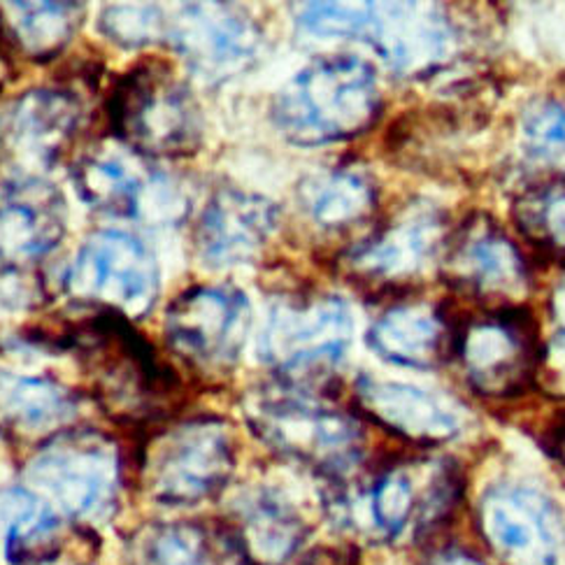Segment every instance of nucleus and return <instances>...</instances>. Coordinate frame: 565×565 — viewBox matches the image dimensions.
<instances>
[{"label": "nucleus", "instance_id": "17", "mask_svg": "<svg viewBox=\"0 0 565 565\" xmlns=\"http://www.w3.org/2000/svg\"><path fill=\"white\" fill-rule=\"evenodd\" d=\"M84 105L71 89L42 86L21 94L0 121V151L21 170V180H40L35 172L52 168L82 126Z\"/></svg>", "mask_w": 565, "mask_h": 565}, {"label": "nucleus", "instance_id": "22", "mask_svg": "<svg viewBox=\"0 0 565 565\" xmlns=\"http://www.w3.org/2000/svg\"><path fill=\"white\" fill-rule=\"evenodd\" d=\"M456 329L433 302H398L380 315L367 331L371 350L394 365L433 371L454 356Z\"/></svg>", "mask_w": 565, "mask_h": 565}, {"label": "nucleus", "instance_id": "15", "mask_svg": "<svg viewBox=\"0 0 565 565\" xmlns=\"http://www.w3.org/2000/svg\"><path fill=\"white\" fill-rule=\"evenodd\" d=\"M166 42L182 54L195 75L207 82H222L247 68L256 58L264 35L243 8L186 3L168 14Z\"/></svg>", "mask_w": 565, "mask_h": 565}, {"label": "nucleus", "instance_id": "29", "mask_svg": "<svg viewBox=\"0 0 565 565\" xmlns=\"http://www.w3.org/2000/svg\"><path fill=\"white\" fill-rule=\"evenodd\" d=\"M512 216L531 247L565 260V178L535 184L521 193Z\"/></svg>", "mask_w": 565, "mask_h": 565}, {"label": "nucleus", "instance_id": "38", "mask_svg": "<svg viewBox=\"0 0 565 565\" xmlns=\"http://www.w3.org/2000/svg\"><path fill=\"white\" fill-rule=\"evenodd\" d=\"M556 312L563 317L565 321V287L558 291V298H556Z\"/></svg>", "mask_w": 565, "mask_h": 565}, {"label": "nucleus", "instance_id": "19", "mask_svg": "<svg viewBox=\"0 0 565 565\" xmlns=\"http://www.w3.org/2000/svg\"><path fill=\"white\" fill-rule=\"evenodd\" d=\"M279 222L273 201L241 189L216 191L193 228V247L210 268L249 264L266 249Z\"/></svg>", "mask_w": 565, "mask_h": 565}, {"label": "nucleus", "instance_id": "35", "mask_svg": "<svg viewBox=\"0 0 565 565\" xmlns=\"http://www.w3.org/2000/svg\"><path fill=\"white\" fill-rule=\"evenodd\" d=\"M422 565H487V563L463 550L449 547V550H440L436 554H430Z\"/></svg>", "mask_w": 565, "mask_h": 565}, {"label": "nucleus", "instance_id": "21", "mask_svg": "<svg viewBox=\"0 0 565 565\" xmlns=\"http://www.w3.org/2000/svg\"><path fill=\"white\" fill-rule=\"evenodd\" d=\"M354 394L365 419L415 445H443L461 430L459 412L430 391L363 375Z\"/></svg>", "mask_w": 565, "mask_h": 565}, {"label": "nucleus", "instance_id": "34", "mask_svg": "<svg viewBox=\"0 0 565 565\" xmlns=\"http://www.w3.org/2000/svg\"><path fill=\"white\" fill-rule=\"evenodd\" d=\"M296 565H356L354 554L344 552V550H333V547H319L306 554V558L298 561Z\"/></svg>", "mask_w": 565, "mask_h": 565}, {"label": "nucleus", "instance_id": "12", "mask_svg": "<svg viewBox=\"0 0 565 565\" xmlns=\"http://www.w3.org/2000/svg\"><path fill=\"white\" fill-rule=\"evenodd\" d=\"M252 310L235 287H191L170 302L163 319L168 350L195 373L233 371L249 335Z\"/></svg>", "mask_w": 565, "mask_h": 565}, {"label": "nucleus", "instance_id": "5", "mask_svg": "<svg viewBox=\"0 0 565 565\" xmlns=\"http://www.w3.org/2000/svg\"><path fill=\"white\" fill-rule=\"evenodd\" d=\"M29 493L79 526H103L119 505L124 468L117 443L98 430H63L24 470ZM56 512V510H54Z\"/></svg>", "mask_w": 565, "mask_h": 565}, {"label": "nucleus", "instance_id": "20", "mask_svg": "<svg viewBox=\"0 0 565 565\" xmlns=\"http://www.w3.org/2000/svg\"><path fill=\"white\" fill-rule=\"evenodd\" d=\"M65 235V203L45 180H14L0 189V273L40 264Z\"/></svg>", "mask_w": 565, "mask_h": 565}, {"label": "nucleus", "instance_id": "24", "mask_svg": "<svg viewBox=\"0 0 565 565\" xmlns=\"http://www.w3.org/2000/svg\"><path fill=\"white\" fill-rule=\"evenodd\" d=\"M77 415L73 391L45 375L0 371V430L17 438L52 440Z\"/></svg>", "mask_w": 565, "mask_h": 565}, {"label": "nucleus", "instance_id": "10", "mask_svg": "<svg viewBox=\"0 0 565 565\" xmlns=\"http://www.w3.org/2000/svg\"><path fill=\"white\" fill-rule=\"evenodd\" d=\"M449 226L445 214L426 203H412L342 256V270L354 285L391 291L405 289L440 264Z\"/></svg>", "mask_w": 565, "mask_h": 565}, {"label": "nucleus", "instance_id": "1", "mask_svg": "<svg viewBox=\"0 0 565 565\" xmlns=\"http://www.w3.org/2000/svg\"><path fill=\"white\" fill-rule=\"evenodd\" d=\"M56 342L77 356L98 405L115 422H159L178 407V377L128 319L98 312L65 329Z\"/></svg>", "mask_w": 565, "mask_h": 565}, {"label": "nucleus", "instance_id": "18", "mask_svg": "<svg viewBox=\"0 0 565 565\" xmlns=\"http://www.w3.org/2000/svg\"><path fill=\"white\" fill-rule=\"evenodd\" d=\"M403 77H422L449 58L456 33L436 6L367 3V19L359 35Z\"/></svg>", "mask_w": 565, "mask_h": 565}, {"label": "nucleus", "instance_id": "32", "mask_svg": "<svg viewBox=\"0 0 565 565\" xmlns=\"http://www.w3.org/2000/svg\"><path fill=\"white\" fill-rule=\"evenodd\" d=\"M296 12L298 24L315 35H361L367 19V3H302Z\"/></svg>", "mask_w": 565, "mask_h": 565}, {"label": "nucleus", "instance_id": "31", "mask_svg": "<svg viewBox=\"0 0 565 565\" xmlns=\"http://www.w3.org/2000/svg\"><path fill=\"white\" fill-rule=\"evenodd\" d=\"M521 142L537 161H554L565 154V107L558 100H537L521 119Z\"/></svg>", "mask_w": 565, "mask_h": 565}, {"label": "nucleus", "instance_id": "16", "mask_svg": "<svg viewBox=\"0 0 565 565\" xmlns=\"http://www.w3.org/2000/svg\"><path fill=\"white\" fill-rule=\"evenodd\" d=\"M477 521L489 547L508 565H556L563 521L547 495L521 484H495L480 501Z\"/></svg>", "mask_w": 565, "mask_h": 565}, {"label": "nucleus", "instance_id": "13", "mask_svg": "<svg viewBox=\"0 0 565 565\" xmlns=\"http://www.w3.org/2000/svg\"><path fill=\"white\" fill-rule=\"evenodd\" d=\"M73 182L79 199L103 214L154 222L178 214V193L161 172L117 138L86 149L73 166Z\"/></svg>", "mask_w": 565, "mask_h": 565}, {"label": "nucleus", "instance_id": "6", "mask_svg": "<svg viewBox=\"0 0 565 565\" xmlns=\"http://www.w3.org/2000/svg\"><path fill=\"white\" fill-rule=\"evenodd\" d=\"M245 415L266 447L335 484L344 482L363 459V430L356 419L302 391L289 386L258 391L247 398Z\"/></svg>", "mask_w": 565, "mask_h": 565}, {"label": "nucleus", "instance_id": "7", "mask_svg": "<svg viewBox=\"0 0 565 565\" xmlns=\"http://www.w3.org/2000/svg\"><path fill=\"white\" fill-rule=\"evenodd\" d=\"M354 335L347 302L331 294H287L273 302L258 356L302 394L331 380Z\"/></svg>", "mask_w": 565, "mask_h": 565}, {"label": "nucleus", "instance_id": "33", "mask_svg": "<svg viewBox=\"0 0 565 565\" xmlns=\"http://www.w3.org/2000/svg\"><path fill=\"white\" fill-rule=\"evenodd\" d=\"M535 386L545 391L550 398H565V329L542 344Z\"/></svg>", "mask_w": 565, "mask_h": 565}, {"label": "nucleus", "instance_id": "36", "mask_svg": "<svg viewBox=\"0 0 565 565\" xmlns=\"http://www.w3.org/2000/svg\"><path fill=\"white\" fill-rule=\"evenodd\" d=\"M12 77H14V63L10 54V38H8L3 14H0V92L6 89V84H10Z\"/></svg>", "mask_w": 565, "mask_h": 565}, {"label": "nucleus", "instance_id": "14", "mask_svg": "<svg viewBox=\"0 0 565 565\" xmlns=\"http://www.w3.org/2000/svg\"><path fill=\"white\" fill-rule=\"evenodd\" d=\"M440 270L449 287L495 308H514L531 291L526 256L487 214H472L451 231Z\"/></svg>", "mask_w": 565, "mask_h": 565}, {"label": "nucleus", "instance_id": "28", "mask_svg": "<svg viewBox=\"0 0 565 565\" xmlns=\"http://www.w3.org/2000/svg\"><path fill=\"white\" fill-rule=\"evenodd\" d=\"M17 493L21 498V510L8 526L6 556L12 565L50 563L63 550V521L26 489Z\"/></svg>", "mask_w": 565, "mask_h": 565}, {"label": "nucleus", "instance_id": "25", "mask_svg": "<svg viewBox=\"0 0 565 565\" xmlns=\"http://www.w3.org/2000/svg\"><path fill=\"white\" fill-rule=\"evenodd\" d=\"M375 180L361 168H331L302 180L298 203L308 222L326 235L352 233L377 212Z\"/></svg>", "mask_w": 565, "mask_h": 565}, {"label": "nucleus", "instance_id": "3", "mask_svg": "<svg viewBox=\"0 0 565 565\" xmlns=\"http://www.w3.org/2000/svg\"><path fill=\"white\" fill-rule=\"evenodd\" d=\"M382 113L375 71L359 56L319 58L277 92L270 117L289 142L321 147L373 128Z\"/></svg>", "mask_w": 565, "mask_h": 565}, {"label": "nucleus", "instance_id": "8", "mask_svg": "<svg viewBox=\"0 0 565 565\" xmlns=\"http://www.w3.org/2000/svg\"><path fill=\"white\" fill-rule=\"evenodd\" d=\"M235 461V438L224 419H184L145 443L140 484L157 503L199 505L226 489Z\"/></svg>", "mask_w": 565, "mask_h": 565}, {"label": "nucleus", "instance_id": "37", "mask_svg": "<svg viewBox=\"0 0 565 565\" xmlns=\"http://www.w3.org/2000/svg\"><path fill=\"white\" fill-rule=\"evenodd\" d=\"M550 451L565 470V419L550 433Z\"/></svg>", "mask_w": 565, "mask_h": 565}, {"label": "nucleus", "instance_id": "9", "mask_svg": "<svg viewBox=\"0 0 565 565\" xmlns=\"http://www.w3.org/2000/svg\"><path fill=\"white\" fill-rule=\"evenodd\" d=\"M63 291L86 308L142 319L159 298V264L136 235L100 231L79 247Z\"/></svg>", "mask_w": 565, "mask_h": 565}, {"label": "nucleus", "instance_id": "2", "mask_svg": "<svg viewBox=\"0 0 565 565\" xmlns=\"http://www.w3.org/2000/svg\"><path fill=\"white\" fill-rule=\"evenodd\" d=\"M461 493L463 477L454 461L415 459L384 468L359 491H338L331 508L344 526L380 542L422 540L454 514Z\"/></svg>", "mask_w": 565, "mask_h": 565}, {"label": "nucleus", "instance_id": "30", "mask_svg": "<svg viewBox=\"0 0 565 565\" xmlns=\"http://www.w3.org/2000/svg\"><path fill=\"white\" fill-rule=\"evenodd\" d=\"M98 29L124 50L166 42L168 12L159 6H110L98 17Z\"/></svg>", "mask_w": 565, "mask_h": 565}, {"label": "nucleus", "instance_id": "26", "mask_svg": "<svg viewBox=\"0 0 565 565\" xmlns=\"http://www.w3.org/2000/svg\"><path fill=\"white\" fill-rule=\"evenodd\" d=\"M231 529L252 565H281L306 537V524L298 512L270 491L247 495L237 508V524Z\"/></svg>", "mask_w": 565, "mask_h": 565}, {"label": "nucleus", "instance_id": "4", "mask_svg": "<svg viewBox=\"0 0 565 565\" xmlns=\"http://www.w3.org/2000/svg\"><path fill=\"white\" fill-rule=\"evenodd\" d=\"M113 134L145 159H186L203 145V115L189 86L166 61L128 71L107 103Z\"/></svg>", "mask_w": 565, "mask_h": 565}, {"label": "nucleus", "instance_id": "27", "mask_svg": "<svg viewBox=\"0 0 565 565\" xmlns=\"http://www.w3.org/2000/svg\"><path fill=\"white\" fill-rule=\"evenodd\" d=\"M84 10L82 3H10L3 17L10 45L35 63H47L68 47Z\"/></svg>", "mask_w": 565, "mask_h": 565}, {"label": "nucleus", "instance_id": "23", "mask_svg": "<svg viewBox=\"0 0 565 565\" xmlns=\"http://www.w3.org/2000/svg\"><path fill=\"white\" fill-rule=\"evenodd\" d=\"M130 565H252L231 526L203 521H159L126 542Z\"/></svg>", "mask_w": 565, "mask_h": 565}, {"label": "nucleus", "instance_id": "11", "mask_svg": "<svg viewBox=\"0 0 565 565\" xmlns=\"http://www.w3.org/2000/svg\"><path fill=\"white\" fill-rule=\"evenodd\" d=\"M540 350L533 317L516 306L491 308L456 326L454 359L468 384L487 398H512L535 384Z\"/></svg>", "mask_w": 565, "mask_h": 565}]
</instances>
